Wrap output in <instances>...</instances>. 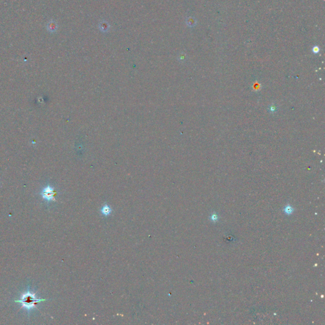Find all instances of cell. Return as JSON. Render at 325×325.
Masks as SVG:
<instances>
[{
	"label": "cell",
	"mask_w": 325,
	"mask_h": 325,
	"mask_svg": "<svg viewBox=\"0 0 325 325\" xmlns=\"http://www.w3.org/2000/svg\"><path fill=\"white\" fill-rule=\"evenodd\" d=\"M47 30L51 32H54L57 31V28H58V26H57V23L54 21H50V22L48 24L47 26Z\"/></svg>",
	"instance_id": "obj_4"
},
{
	"label": "cell",
	"mask_w": 325,
	"mask_h": 325,
	"mask_svg": "<svg viewBox=\"0 0 325 325\" xmlns=\"http://www.w3.org/2000/svg\"><path fill=\"white\" fill-rule=\"evenodd\" d=\"M187 24L189 26V27H192L195 25L196 24V20L194 19V18L192 17H189L187 19Z\"/></svg>",
	"instance_id": "obj_6"
},
{
	"label": "cell",
	"mask_w": 325,
	"mask_h": 325,
	"mask_svg": "<svg viewBox=\"0 0 325 325\" xmlns=\"http://www.w3.org/2000/svg\"><path fill=\"white\" fill-rule=\"evenodd\" d=\"M98 28L100 30V31L102 32H109V31L110 30V25L109 24V23L106 21L103 20L102 21V22H100L99 24V26H98Z\"/></svg>",
	"instance_id": "obj_3"
},
{
	"label": "cell",
	"mask_w": 325,
	"mask_h": 325,
	"mask_svg": "<svg viewBox=\"0 0 325 325\" xmlns=\"http://www.w3.org/2000/svg\"><path fill=\"white\" fill-rule=\"evenodd\" d=\"M45 299H37L35 295L30 292L26 293L22 295L21 299L19 300H15L16 302H20L22 303L23 307L27 309L28 310H31L33 308L36 307V305L38 303L45 301Z\"/></svg>",
	"instance_id": "obj_1"
},
{
	"label": "cell",
	"mask_w": 325,
	"mask_h": 325,
	"mask_svg": "<svg viewBox=\"0 0 325 325\" xmlns=\"http://www.w3.org/2000/svg\"><path fill=\"white\" fill-rule=\"evenodd\" d=\"M55 192L53 191V189L50 186H48L42 191L41 195L45 200L47 201H52L54 200V196L55 195Z\"/></svg>",
	"instance_id": "obj_2"
},
{
	"label": "cell",
	"mask_w": 325,
	"mask_h": 325,
	"mask_svg": "<svg viewBox=\"0 0 325 325\" xmlns=\"http://www.w3.org/2000/svg\"><path fill=\"white\" fill-rule=\"evenodd\" d=\"M111 211H112V210H111L110 206L107 205V204H106V205L102 207V208L101 210V212L104 216H107L110 215Z\"/></svg>",
	"instance_id": "obj_5"
},
{
	"label": "cell",
	"mask_w": 325,
	"mask_h": 325,
	"mask_svg": "<svg viewBox=\"0 0 325 325\" xmlns=\"http://www.w3.org/2000/svg\"><path fill=\"white\" fill-rule=\"evenodd\" d=\"M285 212H287L288 214H290V213L293 212V208H291L290 206H288L285 208Z\"/></svg>",
	"instance_id": "obj_7"
}]
</instances>
